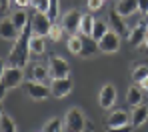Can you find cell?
<instances>
[{"label": "cell", "instance_id": "cell-1", "mask_svg": "<svg viewBox=\"0 0 148 132\" xmlns=\"http://www.w3.org/2000/svg\"><path fill=\"white\" fill-rule=\"evenodd\" d=\"M30 36H32V30H30V22H28V26L20 32V36L14 40V46H12V50L8 52V58H6V62L10 64V66H16V68H24L26 64H28V60H30Z\"/></svg>", "mask_w": 148, "mask_h": 132}, {"label": "cell", "instance_id": "cell-2", "mask_svg": "<svg viewBox=\"0 0 148 132\" xmlns=\"http://www.w3.org/2000/svg\"><path fill=\"white\" fill-rule=\"evenodd\" d=\"M64 128L68 132H86V118L80 108H70L64 118Z\"/></svg>", "mask_w": 148, "mask_h": 132}, {"label": "cell", "instance_id": "cell-3", "mask_svg": "<svg viewBox=\"0 0 148 132\" xmlns=\"http://www.w3.org/2000/svg\"><path fill=\"white\" fill-rule=\"evenodd\" d=\"M52 24H54V22L50 20L48 14H44V12H36V14L30 18V30H32L34 36H48Z\"/></svg>", "mask_w": 148, "mask_h": 132}, {"label": "cell", "instance_id": "cell-4", "mask_svg": "<svg viewBox=\"0 0 148 132\" xmlns=\"http://www.w3.org/2000/svg\"><path fill=\"white\" fill-rule=\"evenodd\" d=\"M82 12L80 10H68L64 16H62V28H64V32L68 34V36H74V34H78L80 32V24H82Z\"/></svg>", "mask_w": 148, "mask_h": 132}, {"label": "cell", "instance_id": "cell-5", "mask_svg": "<svg viewBox=\"0 0 148 132\" xmlns=\"http://www.w3.org/2000/svg\"><path fill=\"white\" fill-rule=\"evenodd\" d=\"M48 68H50V76H52V80L68 78V74H70V64H68L64 58L56 56V54H52V56H50Z\"/></svg>", "mask_w": 148, "mask_h": 132}, {"label": "cell", "instance_id": "cell-6", "mask_svg": "<svg viewBox=\"0 0 148 132\" xmlns=\"http://www.w3.org/2000/svg\"><path fill=\"white\" fill-rule=\"evenodd\" d=\"M24 92L32 98V100H44L48 98L50 94V86H46L44 82H36V80H30V82H24Z\"/></svg>", "mask_w": 148, "mask_h": 132}, {"label": "cell", "instance_id": "cell-7", "mask_svg": "<svg viewBox=\"0 0 148 132\" xmlns=\"http://www.w3.org/2000/svg\"><path fill=\"white\" fill-rule=\"evenodd\" d=\"M98 48H100V52H106V54L118 52V50H120V36H118L116 32L108 30V32L98 40Z\"/></svg>", "mask_w": 148, "mask_h": 132}, {"label": "cell", "instance_id": "cell-8", "mask_svg": "<svg viewBox=\"0 0 148 132\" xmlns=\"http://www.w3.org/2000/svg\"><path fill=\"white\" fill-rule=\"evenodd\" d=\"M146 36H148V24L142 20V22H138L136 26L128 32V44H130L132 48L142 46V44H144V40H146Z\"/></svg>", "mask_w": 148, "mask_h": 132}, {"label": "cell", "instance_id": "cell-9", "mask_svg": "<svg viewBox=\"0 0 148 132\" xmlns=\"http://www.w3.org/2000/svg\"><path fill=\"white\" fill-rule=\"evenodd\" d=\"M22 80H24V72H22V68L8 66L0 82H4V86H6V88H18V86L22 84Z\"/></svg>", "mask_w": 148, "mask_h": 132}, {"label": "cell", "instance_id": "cell-10", "mask_svg": "<svg viewBox=\"0 0 148 132\" xmlns=\"http://www.w3.org/2000/svg\"><path fill=\"white\" fill-rule=\"evenodd\" d=\"M72 88H74V82L70 78H58V80H52V84H50V92L56 98H66L72 92Z\"/></svg>", "mask_w": 148, "mask_h": 132}, {"label": "cell", "instance_id": "cell-11", "mask_svg": "<svg viewBox=\"0 0 148 132\" xmlns=\"http://www.w3.org/2000/svg\"><path fill=\"white\" fill-rule=\"evenodd\" d=\"M108 26L112 28V32H116L118 36H122L126 34L128 36V26H126V22H124V16L118 14V10L114 8V10H110V14H108Z\"/></svg>", "mask_w": 148, "mask_h": 132}, {"label": "cell", "instance_id": "cell-12", "mask_svg": "<svg viewBox=\"0 0 148 132\" xmlns=\"http://www.w3.org/2000/svg\"><path fill=\"white\" fill-rule=\"evenodd\" d=\"M98 102H100V106H102L104 110H108V108L114 106V102H116V88H114L112 84H104V86L100 88Z\"/></svg>", "mask_w": 148, "mask_h": 132}, {"label": "cell", "instance_id": "cell-13", "mask_svg": "<svg viewBox=\"0 0 148 132\" xmlns=\"http://www.w3.org/2000/svg\"><path fill=\"white\" fill-rule=\"evenodd\" d=\"M124 124H130V112H126V110H114L106 120L108 128H116V126H124Z\"/></svg>", "mask_w": 148, "mask_h": 132}, {"label": "cell", "instance_id": "cell-14", "mask_svg": "<svg viewBox=\"0 0 148 132\" xmlns=\"http://www.w3.org/2000/svg\"><path fill=\"white\" fill-rule=\"evenodd\" d=\"M18 36H20V32L16 30L14 22L10 18H2L0 20V38H4V40H16Z\"/></svg>", "mask_w": 148, "mask_h": 132}, {"label": "cell", "instance_id": "cell-15", "mask_svg": "<svg viewBox=\"0 0 148 132\" xmlns=\"http://www.w3.org/2000/svg\"><path fill=\"white\" fill-rule=\"evenodd\" d=\"M100 52L98 42L92 38V36H82V50H80V56L82 58H92Z\"/></svg>", "mask_w": 148, "mask_h": 132}, {"label": "cell", "instance_id": "cell-16", "mask_svg": "<svg viewBox=\"0 0 148 132\" xmlns=\"http://www.w3.org/2000/svg\"><path fill=\"white\" fill-rule=\"evenodd\" d=\"M146 120H148V106L144 104L134 106V110L130 112V124L136 128V126H142Z\"/></svg>", "mask_w": 148, "mask_h": 132}, {"label": "cell", "instance_id": "cell-17", "mask_svg": "<svg viewBox=\"0 0 148 132\" xmlns=\"http://www.w3.org/2000/svg\"><path fill=\"white\" fill-rule=\"evenodd\" d=\"M116 10H118V14L124 16V18H126V16H132V14L138 12V2H136V0H118Z\"/></svg>", "mask_w": 148, "mask_h": 132}, {"label": "cell", "instance_id": "cell-18", "mask_svg": "<svg viewBox=\"0 0 148 132\" xmlns=\"http://www.w3.org/2000/svg\"><path fill=\"white\" fill-rule=\"evenodd\" d=\"M10 20L14 22V26H16L18 32H22V30L28 26V22H30V20H28V16H26V12L22 10V8H18L16 12H12V14H10Z\"/></svg>", "mask_w": 148, "mask_h": 132}, {"label": "cell", "instance_id": "cell-19", "mask_svg": "<svg viewBox=\"0 0 148 132\" xmlns=\"http://www.w3.org/2000/svg\"><path fill=\"white\" fill-rule=\"evenodd\" d=\"M30 74H32V80H36V82H44V84H46V80L52 78V76H50V68L42 66V64H34Z\"/></svg>", "mask_w": 148, "mask_h": 132}, {"label": "cell", "instance_id": "cell-20", "mask_svg": "<svg viewBox=\"0 0 148 132\" xmlns=\"http://www.w3.org/2000/svg\"><path fill=\"white\" fill-rule=\"evenodd\" d=\"M126 100H128V104L132 106H140L142 104V92H140V88L138 86H130L128 88V92H126Z\"/></svg>", "mask_w": 148, "mask_h": 132}, {"label": "cell", "instance_id": "cell-21", "mask_svg": "<svg viewBox=\"0 0 148 132\" xmlns=\"http://www.w3.org/2000/svg\"><path fill=\"white\" fill-rule=\"evenodd\" d=\"M30 52L32 54H44L46 52V42L44 36H30Z\"/></svg>", "mask_w": 148, "mask_h": 132}, {"label": "cell", "instance_id": "cell-22", "mask_svg": "<svg viewBox=\"0 0 148 132\" xmlns=\"http://www.w3.org/2000/svg\"><path fill=\"white\" fill-rule=\"evenodd\" d=\"M94 22H96V18H94V16L84 14V16H82V24H80V34H82V36H92Z\"/></svg>", "mask_w": 148, "mask_h": 132}, {"label": "cell", "instance_id": "cell-23", "mask_svg": "<svg viewBox=\"0 0 148 132\" xmlns=\"http://www.w3.org/2000/svg\"><path fill=\"white\" fill-rule=\"evenodd\" d=\"M68 50L72 54H78L80 56V50H82V34H74V36H70L68 38Z\"/></svg>", "mask_w": 148, "mask_h": 132}, {"label": "cell", "instance_id": "cell-24", "mask_svg": "<svg viewBox=\"0 0 148 132\" xmlns=\"http://www.w3.org/2000/svg\"><path fill=\"white\" fill-rule=\"evenodd\" d=\"M0 132H18L16 122L8 114H2V118H0Z\"/></svg>", "mask_w": 148, "mask_h": 132}, {"label": "cell", "instance_id": "cell-25", "mask_svg": "<svg viewBox=\"0 0 148 132\" xmlns=\"http://www.w3.org/2000/svg\"><path fill=\"white\" fill-rule=\"evenodd\" d=\"M62 128H64V120H60V118H50L48 122L44 124L42 132H62Z\"/></svg>", "mask_w": 148, "mask_h": 132}, {"label": "cell", "instance_id": "cell-26", "mask_svg": "<svg viewBox=\"0 0 148 132\" xmlns=\"http://www.w3.org/2000/svg\"><path fill=\"white\" fill-rule=\"evenodd\" d=\"M106 32H108V24H106L104 20H96V22H94V30H92V38L98 42Z\"/></svg>", "mask_w": 148, "mask_h": 132}, {"label": "cell", "instance_id": "cell-27", "mask_svg": "<svg viewBox=\"0 0 148 132\" xmlns=\"http://www.w3.org/2000/svg\"><path fill=\"white\" fill-rule=\"evenodd\" d=\"M144 78H148V66H136V68L132 70V80L140 84Z\"/></svg>", "mask_w": 148, "mask_h": 132}, {"label": "cell", "instance_id": "cell-28", "mask_svg": "<svg viewBox=\"0 0 148 132\" xmlns=\"http://www.w3.org/2000/svg\"><path fill=\"white\" fill-rule=\"evenodd\" d=\"M58 8H60V2L58 0H50V6H48V18L52 22H58Z\"/></svg>", "mask_w": 148, "mask_h": 132}, {"label": "cell", "instance_id": "cell-29", "mask_svg": "<svg viewBox=\"0 0 148 132\" xmlns=\"http://www.w3.org/2000/svg\"><path fill=\"white\" fill-rule=\"evenodd\" d=\"M30 6L36 10V12H48V6H50V0H30Z\"/></svg>", "mask_w": 148, "mask_h": 132}, {"label": "cell", "instance_id": "cell-30", "mask_svg": "<svg viewBox=\"0 0 148 132\" xmlns=\"http://www.w3.org/2000/svg\"><path fill=\"white\" fill-rule=\"evenodd\" d=\"M62 32H64V28H62V24H58V22H54L52 24V28H50V38L54 40V42H58L60 38H62Z\"/></svg>", "mask_w": 148, "mask_h": 132}, {"label": "cell", "instance_id": "cell-31", "mask_svg": "<svg viewBox=\"0 0 148 132\" xmlns=\"http://www.w3.org/2000/svg\"><path fill=\"white\" fill-rule=\"evenodd\" d=\"M106 132H134V126L124 124V126H116V128H106Z\"/></svg>", "mask_w": 148, "mask_h": 132}, {"label": "cell", "instance_id": "cell-32", "mask_svg": "<svg viewBox=\"0 0 148 132\" xmlns=\"http://www.w3.org/2000/svg\"><path fill=\"white\" fill-rule=\"evenodd\" d=\"M86 4H88V10H92V12H94V10H100V8H102L104 0H88Z\"/></svg>", "mask_w": 148, "mask_h": 132}, {"label": "cell", "instance_id": "cell-33", "mask_svg": "<svg viewBox=\"0 0 148 132\" xmlns=\"http://www.w3.org/2000/svg\"><path fill=\"white\" fill-rule=\"evenodd\" d=\"M138 2V12L140 14H146L148 12V0H136Z\"/></svg>", "mask_w": 148, "mask_h": 132}, {"label": "cell", "instance_id": "cell-34", "mask_svg": "<svg viewBox=\"0 0 148 132\" xmlns=\"http://www.w3.org/2000/svg\"><path fill=\"white\" fill-rule=\"evenodd\" d=\"M14 4H16L18 8H28V6H30V0H14Z\"/></svg>", "mask_w": 148, "mask_h": 132}, {"label": "cell", "instance_id": "cell-35", "mask_svg": "<svg viewBox=\"0 0 148 132\" xmlns=\"http://www.w3.org/2000/svg\"><path fill=\"white\" fill-rule=\"evenodd\" d=\"M8 10V0H0V14H6Z\"/></svg>", "mask_w": 148, "mask_h": 132}, {"label": "cell", "instance_id": "cell-36", "mask_svg": "<svg viewBox=\"0 0 148 132\" xmlns=\"http://www.w3.org/2000/svg\"><path fill=\"white\" fill-rule=\"evenodd\" d=\"M6 90H8V88L4 86V82H0V102L4 100V96H6Z\"/></svg>", "mask_w": 148, "mask_h": 132}, {"label": "cell", "instance_id": "cell-37", "mask_svg": "<svg viewBox=\"0 0 148 132\" xmlns=\"http://www.w3.org/2000/svg\"><path fill=\"white\" fill-rule=\"evenodd\" d=\"M6 68H8V66H6V62H4V60L0 58V80H2V76H4V72H6Z\"/></svg>", "mask_w": 148, "mask_h": 132}, {"label": "cell", "instance_id": "cell-38", "mask_svg": "<svg viewBox=\"0 0 148 132\" xmlns=\"http://www.w3.org/2000/svg\"><path fill=\"white\" fill-rule=\"evenodd\" d=\"M138 86H140V90H148V78H144Z\"/></svg>", "mask_w": 148, "mask_h": 132}, {"label": "cell", "instance_id": "cell-39", "mask_svg": "<svg viewBox=\"0 0 148 132\" xmlns=\"http://www.w3.org/2000/svg\"><path fill=\"white\" fill-rule=\"evenodd\" d=\"M88 130H90V132L94 130V122H92V120H86V132H88Z\"/></svg>", "mask_w": 148, "mask_h": 132}, {"label": "cell", "instance_id": "cell-40", "mask_svg": "<svg viewBox=\"0 0 148 132\" xmlns=\"http://www.w3.org/2000/svg\"><path fill=\"white\" fill-rule=\"evenodd\" d=\"M142 52L148 54V36H146V40H144V44H142Z\"/></svg>", "mask_w": 148, "mask_h": 132}, {"label": "cell", "instance_id": "cell-41", "mask_svg": "<svg viewBox=\"0 0 148 132\" xmlns=\"http://www.w3.org/2000/svg\"><path fill=\"white\" fill-rule=\"evenodd\" d=\"M2 114H4V110H2V102H0V118H2Z\"/></svg>", "mask_w": 148, "mask_h": 132}, {"label": "cell", "instance_id": "cell-42", "mask_svg": "<svg viewBox=\"0 0 148 132\" xmlns=\"http://www.w3.org/2000/svg\"><path fill=\"white\" fill-rule=\"evenodd\" d=\"M144 22H146V24H148V12H146V14H144Z\"/></svg>", "mask_w": 148, "mask_h": 132}]
</instances>
